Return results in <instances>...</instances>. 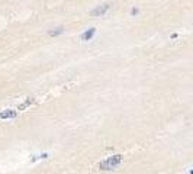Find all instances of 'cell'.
Instances as JSON below:
<instances>
[{
    "label": "cell",
    "instance_id": "6da1fadb",
    "mask_svg": "<svg viewBox=\"0 0 193 174\" xmlns=\"http://www.w3.org/2000/svg\"><path fill=\"white\" fill-rule=\"evenodd\" d=\"M120 163H122V155L116 154V155H112V157L106 158L105 161H102V163L99 164V167H100L102 170H105V171H111V170L118 168V167L120 166Z\"/></svg>",
    "mask_w": 193,
    "mask_h": 174
},
{
    "label": "cell",
    "instance_id": "7a4b0ae2",
    "mask_svg": "<svg viewBox=\"0 0 193 174\" xmlns=\"http://www.w3.org/2000/svg\"><path fill=\"white\" fill-rule=\"evenodd\" d=\"M108 9H109V4H102V6H97L96 9H93L90 12V15L92 16H100V15H105L108 12Z\"/></svg>",
    "mask_w": 193,
    "mask_h": 174
},
{
    "label": "cell",
    "instance_id": "3957f363",
    "mask_svg": "<svg viewBox=\"0 0 193 174\" xmlns=\"http://www.w3.org/2000/svg\"><path fill=\"white\" fill-rule=\"evenodd\" d=\"M94 34H96V29H94V28H89L86 32H83V34H81V36H80V38H81L83 41H90V39L94 36Z\"/></svg>",
    "mask_w": 193,
    "mask_h": 174
},
{
    "label": "cell",
    "instance_id": "277c9868",
    "mask_svg": "<svg viewBox=\"0 0 193 174\" xmlns=\"http://www.w3.org/2000/svg\"><path fill=\"white\" fill-rule=\"evenodd\" d=\"M12 118H16V110L7 109V110H3L0 113V119H12Z\"/></svg>",
    "mask_w": 193,
    "mask_h": 174
},
{
    "label": "cell",
    "instance_id": "5b68a950",
    "mask_svg": "<svg viewBox=\"0 0 193 174\" xmlns=\"http://www.w3.org/2000/svg\"><path fill=\"white\" fill-rule=\"evenodd\" d=\"M63 31H64V29H63V26H60V28H55L54 31H51V32H49V35H51V36H55V35L63 34Z\"/></svg>",
    "mask_w": 193,
    "mask_h": 174
},
{
    "label": "cell",
    "instance_id": "8992f818",
    "mask_svg": "<svg viewBox=\"0 0 193 174\" xmlns=\"http://www.w3.org/2000/svg\"><path fill=\"white\" fill-rule=\"evenodd\" d=\"M32 103H34V100H32V99H29V100H26L23 105H20V106H19V109H20V110H23L25 107H28V106H29V105H32Z\"/></svg>",
    "mask_w": 193,
    "mask_h": 174
},
{
    "label": "cell",
    "instance_id": "52a82bcc",
    "mask_svg": "<svg viewBox=\"0 0 193 174\" xmlns=\"http://www.w3.org/2000/svg\"><path fill=\"white\" fill-rule=\"evenodd\" d=\"M46 157H48V154L45 152V154H41V155H37V157H34V158H32V161H37L38 158H46Z\"/></svg>",
    "mask_w": 193,
    "mask_h": 174
},
{
    "label": "cell",
    "instance_id": "ba28073f",
    "mask_svg": "<svg viewBox=\"0 0 193 174\" xmlns=\"http://www.w3.org/2000/svg\"><path fill=\"white\" fill-rule=\"evenodd\" d=\"M137 12H138V9H137V7H134V9H132V12H131V13H132V15H137Z\"/></svg>",
    "mask_w": 193,
    "mask_h": 174
},
{
    "label": "cell",
    "instance_id": "9c48e42d",
    "mask_svg": "<svg viewBox=\"0 0 193 174\" xmlns=\"http://www.w3.org/2000/svg\"><path fill=\"white\" fill-rule=\"evenodd\" d=\"M190 174H193V170H190Z\"/></svg>",
    "mask_w": 193,
    "mask_h": 174
}]
</instances>
